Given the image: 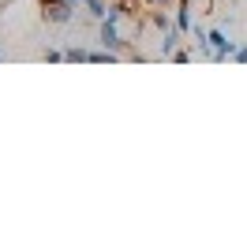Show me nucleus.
<instances>
[{
    "mask_svg": "<svg viewBox=\"0 0 247 251\" xmlns=\"http://www.w3.org/2000/svg\"><path fill=\"white\" fill-rule=\"evenodd\" d=\"M41 8H45V23H52V26H64V23H72L75 4H68V0H41Z\"/></svg>",
    "mask_w": 247,
    "mask_h": 251,
    "instance_id": "nucleus-1",
    "label": "nucleus"
},
{
    "mask_svg": "<svg viewBox=\"0 0 247 251\" xmlns=\"http://www.w3.org/2000/svg\"><path fill=\"white\" fill-rule=\"evenodd\" d=\"M101 45H105V49H113V52H120L124 45H127L120 34H116V19H109V15L101 19Z\"/></svg>",
    "mask_w": 247,
    "mask_h": 251,
    "instance_id": "nucleus-2",
    "label": "nucleus"
},
{
    "mask_svg": "<svg viewBox=\"0 0 247 251\" xmlns=\"http://www.w3.org/2000/svg\"><path fill=\"white\" fill-rule=\"evenodd\" d=\"M180 45H184V30H180V26L173 23V26L165 30V38H161V56H173Z\"/></svg>",
    "mask_w": 247,
    "mask_h": 251,
    "instance_id": "nucleus-3",
    "label": "nucleus"
},
{
    "mask_svg": "<svg viewBox=\"0 0 247 251\" xmlns=\"http://www.w3.org/2000/svg\"><path fill=\"white\" fill-rule=\"evenodd\" d=\"M176 26H180V30H195V15H191V0H176Z\"/></svg>",
    "mask_w": 247,
    "mask_h": 251,
    "instance_id": "nucleus-4",
    "label": "nucleus"
},
{
    "mask_svg": "<svg viewBox=\"0 0 247 251\" xmlns=\"http://www.w3.org/2000/svg\"><path fill=\"white\" fill-rule=\"evenodd\" d=\"M64 60H68V64H82V60H90V49L72 45V49H64Z\"/></svg>",
    "mask_w": 247,
    "mask_h": 251,
    "instance_id": "nucleus-5",
    "label": "nucleus"
},
{
    "mask_svg": "<svg viewBox=\"0 0 247 251\" xmlns=\"http://www.w3.org/2000/svg\"><path fill=\"white\" fill-rule=\"evenodd\" d=\"M82 4L90 8V15H94V19H105V15H109V8H105L101 0H82Z\"/></svg>",
    "mask_w": 247,
    "mask_h": 251,
    "instance_id": "nucleus-6",
    "label": "nucleus"
},
{
    "mask_svg": "<svg viewBox=\"0 0 247 251\" xmlns=\"http://www.w3.org/2000/svg\"><path fill=\"white\" fill-rule=\"evenodd\" d=\"M45 60H49V64L52 60H64V49H45Z\"/></svg>",
    "mask_w": 247,
    "mask_h": 251,
    "instance_id": "nucleus-7",
    "label": "nucleus"
},
{
    "mask_svg": "<svg viewBox=\"0 0 247 251\" xmlns=\"http://www.w3.org/2000/svg\"><path fill=\"white\" fill-rule=\"evenodd\" d=\"M146 4H150V8H173L176 0H146Z\"/></svg>",
    "mask_w": 247,
    "mask_h": 251,
    "instance_id": "nucleus-8",
    "label": "nucleus"
},
{
    "mask_svg": "<svg viewBox=\"0 0 247 251\" xmlns=\"http://www.w3.org/2000/svg\"><path fill=\"white\" fill-rule=\"evenodd\" d=\"M232 60H247V45H236V52H232Z\"/></svg>",
    "mask_w": 247,
    "mask_h": 251,
    "instance_id": "nucleus-9",
    "label": "nucleus"
},
{
    "mask_svg": "<svg viewBox=\"0 0 247 251\" xmlns=\"http://www.w3.org/2000/svg\"><path fill=\"white\" fill-rule=\"evenodd\" d=\"M68 4H82V0H68Z\"/></svg>",
    "mask_w": 247,
    "mask_h": 251,
    "instance_id": "nucleus-10",
    "label": "nucleus"
}]
</instances>
